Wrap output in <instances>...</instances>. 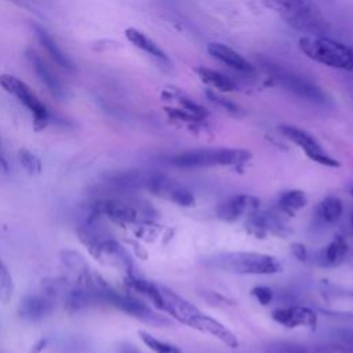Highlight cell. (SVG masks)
<instances>
[{"label":"cell","mask_w":353,"mask_h":353,"mask_svg":"<svg viewBox=\"0 0 353 353\" xmlns=\"http://www.w3.org/2000/svg\"><path fill=\"white\" fill-rule=\"evenodd\" d=\"M281 18L306 36H325L330 25L313 0H269Z\"/></svg>","instance_id":"1"},{"label":"cell","mask_w":353,"mask_h":353,"mask_svg":"<svg viewBox=\"0 0 353 353\" xmlns=\"http://www.w3.org/2000/svg\"><path fill=\"white\" fill-rule=\"evenodd\" d=\"M261 66L277 84L299 99L317 106H328L331 103L327 92L303 74L263 58H261Z\"/></svg>","instance_id":"2"},{"label":"cell","mask_w":353,"mask_h":353,"mask_svg":"<svg viewBox=\"0 0 353 353\" xmlns=\"http://www.w3.org/2000/svg\"><path fill=\"white\" fill-rule=\"evenodd\" d=\"M211 268L234 274H274L281 272L277 258L261 252H221L205 261Z\"/></svg>","instance_id":"3"},{"label":"cell","mask_w":353,"mask_h":353,"mask_svg":"<svg viewBox=\"0 0 353 353\" xmlns=\"http://www.w3.org/2000/svg\"><path fill=\"white\" fill-rule=\"evenodd\" d=\"M299 48L319 63L353 73V48L350 46L327 36H303L299 39Z\"/></svg>","instance_id":"4"},{"label":"cell","mask_w":353,"mask_h":353,"mask_svg":"<svg viewBox=\"0 0 353 353\" xmlns=\"http://www.w3.org/2000/svg\"><path fill=\"white\" fill-rule=\"evenodd\" d=\"M251 153L233 148H204L181 152L170 159L178 168H203L214 165H240L248 161Z\"/></svg>","instance_id":"5"},{"label":"cell","mask_w":353,"mask_h":353,"mask_svg":"<svg viewBox=\"0 0 353 353\" xmlns=\"http://www.w3.org/2000/svg\"><path fill=\"white\" fill-rule=\"evenodd\" d=\"M0 87L22 103L33 116L36 128H44L50 120V112L46 105L39 99L33 90L19 77L12 74H0Z\"/></svg>","instance_id":"6"},{"label":"cell","mask_w":353,"mask_h":353,"mask_svg":"<svg viewBox=\"0 0 353 353\" xmlns=\"http://www.w3.org/2000/svg\"><path fill=\"white\" fill-rule=\"evenodd\" d=\"M95 292H97V298L98 302H105L108 305L114 306L116 309L128 313L139 320L148 321V323H167L165 319L157 316L156 313H153V310L146 306L143 302L138 301L134 296L130 295H124L120 294L117 291H114L110 287H95Z\"/></svg>","instance_id":"7"},{"label":"cell","mask_w":353,"mask_h":353,"mask_svg":"<svg viewBox=\"0 0 353 353\" xmlns=\"http://www.w3.org/2000/svg\"><path fill=\"white\" fill-rule=\"evenodd\" d=\"M91 205L97 214L106 215L120 222H137L142 216L137 203L123 196L103 194L97 197Z\"/></svg>","instance_id":"8"},{"label":"cell","mask_w":353,"mask_h":353,"mask_svg":"<svg viewBox=\"0 0 353 353\" xmlns=\"http://www.w3.org/2000/svg\"><path fill=\"white\" fill-rule=\"evenodd\" d=\"M280 131L287 139H290L295 145H298L306 153V156L309 159H312L313 161L320 163L323 165H328V167L338 165V161L335 159H332L331 156H328L323 150V148L317 142V139L313 135H310L307 131L298 128L295 125H288V124L280 125Z\"/></svg>","instance_id":"9"},{"label":"cell","mask_w":353,"mask_h":353,"mask_svg":"<svg viewBox=\"0 0 353 353\" xmlns=\"http://www.w3.org/2000/svg\"><path fill=\"white\" fill-rule=\"evenodd\" d=\"M186 325L192 327V328H196L201 332H205V334H210L212 335L214 338L219 339L221 342H223L225 345H228L229 347H237L239 346V341L236 338V335L228 328L225 327L221 321H218L216 319L203 313L201 310H199L196 307V310H193L190 313V316L186 319L185 321Z\"/></svg>","instance_id":"10"},{"label":"cell","mask_w":353,"mask_h":353,"mask_svg":"<svg viewBox=\"0 0 353 353\" xmlns=\"http://www.w3.org/2000/svg\"><path fill=\"white\" fill-rule=\"evenodd\" d=\"M25 55H26V59H28L29 65L32 66L33 72L36 73L40 83L46 87V90L55 99L63 101L68 97L66 88L63 87L62 81L57 77V74L52 72V69L47 65V62L32 48H28L25 51Z\"/></svg>","instance_id":"11"},{"label":"cell","mask_w":353,"mask_h":353,"mask_svg":"<svg viewBox=\"0 0 353 353\" xmlns=\"http://www.w3.org/2000/svg\"><path fill=\"white\" fill-rule=\"evenodd\" d=\"M265 353H353V347H349L341 342H331L324 345L273 342L266 347Z\"/></svg>","instance_id":"12"},{"label":"cell","mask_w":353,"mask_h":353,"mask_svg":"<svg viewBox=\"0 0 353 353\" xmlns=\"http://www.w3.org/2000/svg\"><path fill=\"white\" fill-rule=\"evenodd\" d=\"M32 30L39 41V44L43 47V50L47 52V55L51 58L54 63H57L61 69L66 72H74V63L70 59V57L58 46L55 39L48 33L46 28H43L39 23H32Z\"/></svg>","instance_id":"13"},{"label":"cell","mask_w":353,"mask_h":353,"mask_svg":"<svg viewBox=\"0 0 353 353\" xmlns=\"http://www.w3.org/2000/svg\"><path fill=\"white\" fill-rule=\"evenodd\" d=\"M274 321L281 325L296 328V327H314L317 323L316 313L305 306H288L276 309L272 313Z\"/></svg>","instance_id":"14"},{"label":"cell","mask_w":353,"mask_h":353,"mask_svg":"<svg viewBox=\"0 0 353 353\" xmlns=\"http://www.w3.org/2000/svg\"><path fill=\"white\" fill-rule=\"evenodd\" d=\"M54 309V301L47 294H30L26 295L19 305V314L25 320L37 321L47 317Z\"/></svg>","instance_id":"15"},{"label":"cell","mask_w":353,"mask_h":353,"mask_svg":"<svg viewBox=\"0 0 353 353\" xmlns=\"http://www.w3.org/2000/svg\"><path fill=\"white\" fill-rule=\"evenodd\" d=\"M207 51L212 58L240 73H252L255 70V66L251 62H248L237 51L222 43H208Z\"/></svg>","instance_id":"16"},{"label":"cell","mask_w":353,"mask_h":353,"mask_svg":"<svg viewBox=\"0 0 353 353\" xmlns=\"http://www.w3.org/2000/svg\"><path fill=\"white\" fill-rule=\"evenodd\" d=\"M258 207V200L250 194H236L218 205V216L223 221H236L243 214Z\"/></svg>","instance_id":"17"},{"label":"cell","mask_w":353,"mask_h":353,"mask_svg":"<svg viewBox=\"0 0 353 353\" xmlns=\"http://www.w3.org/2000/svg\"><path fill=\"white\" fill-rule=\"evenodd\" d=\"M124 33H125L127 40L132 46L142 50L143 52H146L148 55H150L152 58H154L156 61H159L161 63H170V59H168L167 54L150 37H148L143 32H141L135 28H127Z\"/></svg>","instance_id":"18"},{"label":"cell","mask_w":353,"mask_h":353,"mask_svg":"<svg viewBox=\"0 0 353 353\" xmlns=\"http://www.w3.org/2000/svg\"><path fill=\"white\" fill-rule=\"evenodd\" d=\"M196 72L201 77L203 81L208 83L210 85H212L214 88H216L219 91L230 92V91H234L237 88L236 83L230 77H228L226 74H223L218 70L204 68V66H199V68H196Z\"/></svg>","instance_id":"19"},{"label":"cell","mask_w":353,"mask_h":353,"mask_svg":"<svg viewBox=\"0 0 353 353\" xmlns=\"http://www.w3.org/2000/svg\"><path fill=\"white\" fill-rule=\"evenodd\" d=\"M343 211L342 201L335 196H328L320 201L317 207V215L324 223H335Z\"/></svg>","instance_id":"20"},{"label":"cell","mask_w":353,"mask_h":353,"mask_svg":"<svg viewBox=\"0 0 353 353\" xmlns=\"http://www.w3.org/2000/svg\"><path fill=\"white\" fill-rule=\"evenodd\" d=\"M346 254H347V244L342 237H338V239H334L325 247V250L323 251L321 259H323L324 265L334 266V265L341 263Z\"/></svg>","instance_id":"21"},{"label":"cell","mask_w":353,"mask_h":353,"mask_svg":"<svg viewBox=\"0 0 353 353\" xmlns=\"http://www.w3.org/2000/svg\"><path fill=\"white\" fill-rule=\"evenodd\" d=\"M306 201V194L302 190H287L283 192L279 197V204L288 211L301 210L302 207H305Z\"/></svg>","instance_id":"22"},{"label":"cell","mask_w":353,"mask_h":353,"mask_svg":"<svg viewBox=\"0 0 353 353\" xmlns=\"http://www.w3.org/2000/svg\"><path fill=\"white\" fill-rule=\"evenodd\" d=\"M139 336L142 339V342L154 353H182V350L179 347H176L172 343L164 342L153 335H150L149 332L145 331H139Z\"/></svg>","instance_id":"23"},{"label":"cell","mask_w":353,"mask_h":353,"mask_svg":"<svg viewBox=\"0 0 353 353\" xmlns=\"http://www.w3.org/2000/svg\"><path fill=\"white\" fill-rule=\"evenodd\" d=\"M12 295V279L7 266L0 259V301L7 303Z\"/></svg>","instance_id":"24"},{"label":"cell","mask_w":353,"mask_h":353,"mask_svg":"<svg viewBox=\"0 0 353 353\" xmlns=\"http://www.w3.org/2000/svg\"><path fill=\"white\" fill-rule=\"evenodd\" d=\"M207 97L210 98V101H212L214 103H216V105L222 106L223 109H226V110H229V112H237V106H236L234 103H232L230 101H228V99H225V98H222V97L216 95L215 92H212V91H207Z\"/></svg>","instance_id":"25"},{"label":"cell","mask_w":353,"mask_h":353,"mask_svg":"<svg viewBox=\"0 0 353 353\" xmlns=\"http://www.w3.org/2000/svg\"><path fill=\"white\" fill-rule=\"evenodd\" d=\"M252 294L262 305H268L272 301V290L268 287H255Z\"/></svg>","instance_id":"26"},{"label":"cell","mask_w":353,"mask_h":353,"mask_svg":"<svg viewBox=\"0 0 353 353\" xmlns=\"http://www.w3.org/2000/svg\"><path fill=\"white\" fill-rule=\"evenodd\" d=\"M338 342L349 346V347H353V330H342V331H338L336 332V336Z\"/></svg>","instance_id":"27"},{"label":"cell","mask_w":353,"mask_h":353,"mask_svg":"<svg viewBox=\"0 0 353 353\" xmlns=\"http://www.w3.org/2000/svg\"><path fill=\"white\" fill-rule=\"evenodd\" d=\"M21 159H22V163L25 164L26 168L34 170V163H37V160L34 159L33 154H30L28 152H23V153H21Z\"/></svg>","instance_id":"28"},{"label":"cell","mask_w":353,"mask_h":353,"mask_svg":"<svg viewBox=\"0 0 353 353\" xmlns=\"http://www.w3.org/2000/svg\"><path fill=\"white\" fill-rule=\"evenodd\" d=\"M119 353H142L141 350H138L134 345L130 343H123L119 349Z\"/></svg>","instance_id":"29"},{"label":"cell","mask_w":353,"mask_h":353,"mask_svg":"<svg viewBox=\"0 0 353 353\" xmlns=\"http://www.w3.org/2000/svg\"><path fill=\"white\" fill-rule=\"evenodd\" d=\"M350 192H352V196H353V186H352V189H350ZM352 225H353V215H352Z\"/></svg>","instance_id":"30"},{"label":"cell","mask_w":353,"mask_h":353,"mask_svg":"<svg viewBox=\"0 0 353 353\" xmlns=\"http://www.w3.org/2000/svg\"><path fill=\"white\" fill-rule=\"evenodd\" d=\"M1 163H3V160H1V157H0V167H1Z\"/></svg>","instance_id":"31"}]
</instances>
